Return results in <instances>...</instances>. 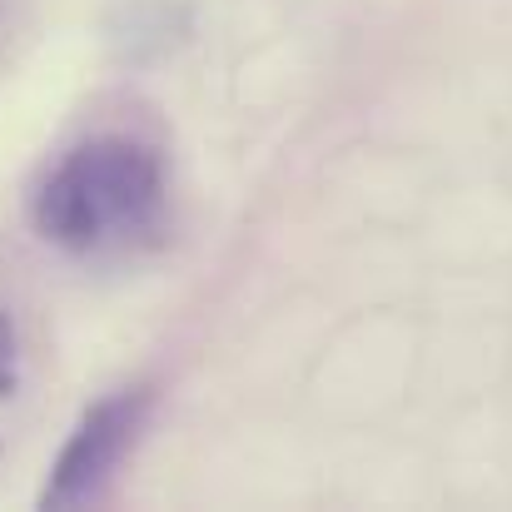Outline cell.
<instances>
[{
    "instance_id": "cell-2",
    "label": "cell",
    "mask_w": 512,
    "mask_h": 512,
    "mask_svg": "<svg viewBox=\"0 0 512 512\" xmlns=\"http://www.w3.org/2000/svg\"><path fill=\"white\" fill-rule=\"evenodd\" d=\"M150 408H155V393L150 388H125L105 403H95L75 438L65 443V453L55 458V473L40 493L45 508H85V503H100L115 483V473L125 468V458L135 453L145 423H150Z\"/></svg>"
},
{
    "instance_id": "cell-1",
    "label": "cell",
    "mask_w": 512,
    "mask_h": 512,
    "mask_svg": "<svg viewBox=\"0 0 512 512\" xmlns=\"http://www.w3.org/2000/svg\"><path fill=\"white\" fill-rule=\"evenodd\" d=\"M165 214V165L130 135L75 145L35 189V229L65 254H115Z\"/></svg>"
}]
</instances>
